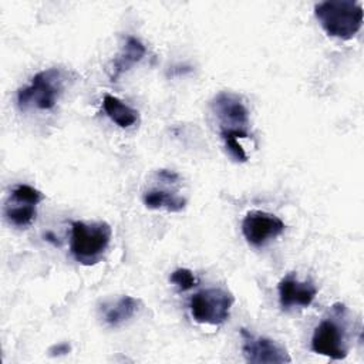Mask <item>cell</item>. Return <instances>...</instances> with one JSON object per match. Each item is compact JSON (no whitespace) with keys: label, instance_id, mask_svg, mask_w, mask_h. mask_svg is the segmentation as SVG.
<instances>
[{"label":"cell","instance_id":"6da1fadb","mask_svg":"<svg viewBox=\"0 0 364 364\" xmlns=\"http://www.w3.org/2000/svg\"><path fill=\"white\" fill-rule=\"evenodd\" d=\"M314 16L328 36L348 40L361 28L363 6L353 0H327L314 6Z\"/></svg>","mask_w":364,"mask_h":364},{"label":"cell","instance_id":"7a4b0ae2","mask_svg":"<svg viewBox=\"0 0 364 364\" xmlns=\"http://www.w3.org/2000/svg\"><path fill=\"white\" fill-rule=\"evenodd\" d=\"M111 226L107 222H84L71 223L70 252L73 257L85 266L98 263L107 252L111 242Z\"/></svg>","mask_w":364,"mask_h":364},{"label":"cell","instance_id":"3957f363","mask_svg":"<svg viewBox=\"0 0 364 364\" xmlns=\"http://www.w3.org/2000/svg\"><path fill=\"white\" fill-rule=\"evenodd\" d=\"M68 80V73L58 67L38 71L27 87L17 91L20 109L36 107L37 109H51L55 107Z\"/></svg>","mask_w":364,"mask_h":364},{"label":"cell","instance_id":"277c9868","mask_svg":"<svg viewBox=\"0 0 364 364\" xmlns=\"http://www.w3.org/2000/svg\"><path fill=\"white\" fill-rule=\"evenodd\" d=\"M346 306L336 303L331 306L328 317H324L311 336V350L331 360H344L348 354L346 326L341 323L346 316Z\"/></svg>","mask_w":364,"mask_h":364},{"label":"cell","instance_id":"5b68a950","mask_svg":"<svg viewBox=\"0 0 364 364\" xmlns=\"http://www.w3.org/2000/svg\"><path fill=\"white\" fill-rule=\"evenodd\" d=\"M210 109L216 117L222 138L249 136V111L239 95L222 91L212 100Z\"/></svg>","mask_w":364,"mask_h":364},{"label":"cell","instance_id":"8992f818","mask_svg":"<svg viewBox=\"0 0 364 364\" xmlns=\"http://www.w3.org/2000/svg\"><path fill=\"white\" fill-rule=\"evenodd\" d=\"M235 297L222 287H209L199 290L189 300V310L196 323L219 326L230 314Z\"/></svg>","mask_w":364,"mask_h":364},{"label":"cell","instance_id":"52a82bcc","mask_svg":"<svg viewBox=\"0 0 364 364\" xmlns=\"http://www.w3.org/2000/svg\"><path fill=\"white\" fill-rule=\"evenodd\" d=\"M242 336V351L245 360L252 364H282L290 363L291 357L287 350L277 341L263 337L255 336L246 328H240Z\"/></svg>","mask_w":364,"mask_h":364},{"label":"cell","instance_id":"ba28073f","mask_svg":"<svg viewBox=\"0 0 364 364\" xmlns=\"http://www.w3.org/2000/svg\"><path fill=\"white\" fill-rule=\"evenodd\" d=\"M284 228L286 225L280 218L263 210H250L242 220V233L246 242L255 247H262L280 236Z\"/></svg>","mask_w":364,"mask_h":364},{"label":"cell","instance_id":"9c48e42d","mask_svg":"<svg viewBox=\"0 0 364 364\" xmlns=\"http://www.w3.org/2000/svg\"><path fill=\"white\" fill-rule=\"evenodd\" d=\"M279 303L283 310L294 307H309L317 294V287L311 280L300 282L294 273L286 274L277 286Z\"/></svg>","mask_w":364,"mask_h":364},{"label":"cell","instance_id":"30bf717a","mask_svg":"<svg viewBox=\"0 0 364 364\" xmlns=\"http://www.w3.org/2000/svg\"><path fill=\"white\" fill-rule=\"evenodd\" d=\"M141 301L132 296H119L115 300L107 301L101 306L104 321L111 327H118L128 321L139 310Z\"/></svg>","mask_w":364,"mask_h":364},{"label":"cell","instance_id":"8fae6325","mask_svg":"<svg viewBox=\"0 0 364 364\" xmlns=\"http://www.w3.org/2000/svg\"><path fill=\"white\" fill-rule=\"evenodd\" d=\"M145 54H146L145 46L138 38L128 36L125 38L122 50L114 60V73L111 75L112 81H115L122 73L128 71L134 64L139 63Z\"/></svg>","mask_w":364,"mask_h":364},{"label":"cell","instance_id":"7c38bea8","mask_svg":"<svg viewBox=\"0 0 364 364\" xmlns=\"http://www.w3.org/2000/svg\"><path fill=\"white\" fill-rule=\"evenodd\" d=\"M102 107L105 114L114 121L119 128H129L138 122V111L122 102L119 98L105 94L102 100Z\"/></svg>","mask_w":364,"mask_h":364},{"label":"cell","instance_id":"4fadbf2b","mask_svg":"<svg viewBox=\"0 0 364 364\" xmlns=\"http://www.w3.org/2000/svg\"><path fill=\"white\" fill-rule=\"evenodd\" d=\"M36 206L37 205L9 198V200L4 205V218L10 225L20 229H26L36 219Z\"/></svg>","mask_w":364,"mask_h":364},{"label":"cell","instance_id":"5bb4252c","mask_svg":"<svg viewBox=\"0 0 364 364\" xmlns=\"http://www.w3.org/2000/svg\"><path fill=\"white\" fill-rule=\"evenodd\" d=\"M142 202L149 209H166L168 212H181L186 206V200L175 193H169L165 191L152 189L144 193Z\"/></svg>","mask_w":364,"mask_h":364},{"label":"cell","instance_id":"9a60e30c","mask_svg":"<svg viewBox=\"0 0 364 364\" xmlns=\"http://www.w3.org/2000/svg\"><path fill=\"white\" fill-rule=\"evenodd\" d=\"M10 198L17 199V200H23L27 203H33V205H38L41 200H44V193L40 192L38 189L26 185V183H20L16 188H13Z\"/></svg>","mask_w":364,"mask_h":364},{"label":"cell","instance_id":"2e32d148","mask_svg":"<svg viewBox=\"0 0 364 364\" xmlns=\"http://www.w3.org/2000/svg\"><path fill=\"white\" fill-rule=\"evenodd\" d=\"M169 280L182 291L189 290L199 283V280L195 277V274L189 269H185V267H181V269H176L175 272H172Z\"/></svg>","mask_w":364,"mask_h":364},{"label":"cell","instance_id":"e0dca14e","mask_svg":"<svg viewBox=\"0 0 364 364\" xmlns=\"http://www.w3.org/2000/svg\"><path fill=\"white\" fill-rule=\"evenodd\" d=\"M223 142H225V146L228 149V152L230 154V156L233 159H236L237 162H246L247 161V156H246V152L243 149V146L239 144V139L237 138H233V136H226V138H222Z\"/></svg>","mask_w":364,"mask_h":364},{"label":"cell","instance_id":"ac0fdd59","mask_svg":"<svg viewBox=\"0 0 364 364\" xmlns=\"http://www.w3.org/2000/svg\"><path fill=\"white\" fill-rule=\"evenodd\" d=\"M70 351H71V346H70L68 343H65V341L58 343V344L53 346V347L48 350L50 355H64V354H67V353H70Z\"/></svg>","mask_w":364,"mask_h":364},{"label":"cell","instance_id":"d6986e66","mask_svg":"<svg viewBox=\"0 0 364 364\" xmlns=\"http://www.w3.org/2000/svg\"><path fill=\"white\" fill-rule=\"evenodd\" d=\"M158 175H159L161 178H164L165 181H168V182H173V181L178 179V173L171 172V171H166V169H161V171L158 172Z\"/></svg>","mask_w":364,"mask_h":364}]
</instances>
